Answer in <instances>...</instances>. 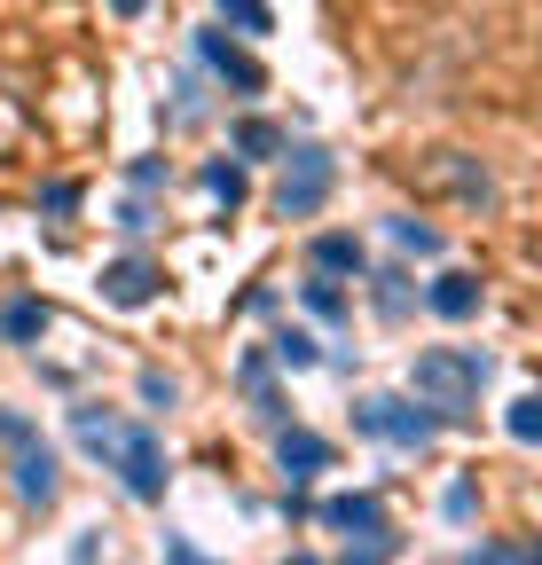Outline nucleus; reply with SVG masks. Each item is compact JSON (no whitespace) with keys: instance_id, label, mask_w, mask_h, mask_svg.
<instances>
[{"instance_id":"obj_1","label":"nucleus","mask_w":542,"mask_h":565,"mask_svg":"<svg viewBox=\"0 0 542 565\" xmlns=\"http://www.w3.org/2000/svg\"><path fill=\"white\" fill-rule=\"evenodd\" d=\"M72 433H79V448H87L103 471H118V487L134 494V503H166L173 463H166V440L150 433V424H118V416H103V408H72Z\"/></svg>"},{"instance_id":"obj_2","label":"nucleus","mask_w":542,"mask_h":565,"mask_svg":"<svg viewBox=\"0 0 542 565\" xmlns=\"http://www.w3.org/2000/svg\"><path fill=\"white\" fill-rule=\"evenodd\" d=\"M488 377H496V362H488L480 345H425L417 362H410V393H417L440 424H464L471 408H480Z\"/></svg>"},{"instance_id":"obj_3","label":"nucleus","mask_w":542,"mask_h":565,"mask_svg":"<svg viewBox=\"0 0 542 565\" xmlns=\"http://www.w3.org/2000/svg\"><path fill=\"white\" fill-rule=\"evenodd\" d=\"M354 433L362 440H385V448H401V456H425L433 448V433H440V416L410 393H370V401H354Z\"/></svg>"},{"instance_id":"obj_4","label":"nucleus","mask_w":542,"mask_h":565,"mask_svg":"<svg viewBox=\"0 0 542 565\" xmlns=\"http://www.w3.org/2000/svg\"><path fill=\"white\" fill-rule=\"evenodd\" d=\"M315 526L347 534V557H362V565H378V557L401 550V534L385 526V503H378V494H330V503H315Z\"/></svg>"},{"instance_id":"obj_5","label":"nucleus","mask_w":542,"mask_h":565,"mask_svg":"<svg viewBox=\"0 0 542 565\" xmlns=\"http://www.w3.org/2000/svg\"><path fill=\"white\" fill-rule=\"evenodd\" d=\"M330 181H338V158L315 150V141H284V181H276V212L284 221H315V212L330 204Z\"/></svg>"},{"instance_id":"obj_6","label":"nucleus","mask_w":542,"mask_h":565,"mask_svg":"<svg viewBox=\"0 0 542 565\" xmlns=\"http://www.w3.org/2000/svg\"><path fill=\"white\" fill-rule=\"evenodd\" d=\"M196 63H205L221 87H236V95H267V71L244 47H229V32H196Z\"/></svg>"},{"instance_id":"obj_7","label":"nucleus","mask_w":542,"mask_h":565,"mask_svg":"<svg viewBox=\"0 0 542 565\" xmlns=\"http://www.w3.org/2000/svg\"><path fill=\"white\" fill-rule=\"evenodd\" d=\"M158 291H166V267L142 259V252H126V259L103 267V299H110V307H150Z\"/></svg>"},{"instance_id":"obj_8","label":"nucleus","mask_w":542,"mask_h":565,"mask_svg":"<svg viewBox=\"0 0 542 565\" xmlns=\"http://www.w3.org/2000/svg\"><path fill=\"white\" fill-rule=\"evenodd\" d=\"M9 456H17V494H24L32 511H47L55 494H63V463H55V448L32 433V440H24V448H9Z\"/></svg>"},{"instance_id":"obj_9","label":"nucleus","mask_w":542,"mask_h":565,"mask_svg":"<svg viewBox=\"0 0 542 565\" xmlns=\"http://www.w3.org/2000/svg\"><path fill=\"white\" fill-rule=\"evenodd\" d=\"M276 463L291 487H307L315 471H330V440L322 433H299V424H276Z\"/></svg>"},{"instance_id":"obj_10","label":"nucleus","mask_w":542,"mask_h":565,"mask_svg":"<svg viewBox=\"0 0 542 565\" xmlns=\"http://www.w3.org/2000/svg\"><path fill=\"white\" fill-rule=\"evenodd\" d=\"M236 385L252 393V416H259V424H284V416H291L284 393H276V353H259V345H252L244 362H236Z\"/></svg>"},{"instance_id":"obj_11","label":"nucleus","mask_w":542,"mask_h":565,"mask_svg":"<svg viewBox=\"0 0 542 565\" xmlns=\"http://www.w3.org/2000/svg\"><path fill=\"white\" fill-rule=\"evenodd\" d=\"M425 307H433L440 322H471V315H480V275H464V267L433 275V291H425Z\"/></svg>"},{"instance_id":"obj_12","label":"nucleus","mask_w":542,"mask_h":565,"mask_svg":"<svg viewBox=\"0 0 542 565\" xmlns=\"http://www.w3.org/2000/svg\"><path fill=\"white\" fill-rule=\"evenodd\" d=\"M307 259H315V275H362V267H370L362 236H347V228H330V236H315V244H307Z\"/></svg>"},{"instance_id":"obj_13","label":"nucleus","mask_w":542,"mask_h":565,"mask_svg":"<svg viewBox=\"0 0 542 565\" xmlns=\"http://www.w3.org/2000/svg\"><path fill=\"white\" fill-rule=\"evenodd\" d=\"M0 338H17V345L47 338V299H9L0 307Z\"/></svg>"},{"instance_id":"obj_14","label":"nucleus","mask_w":542,"mask_h":565,"mask_svg":"<svg viewBox=\"0 0 542 565\" xmlns=\"http://www.w3.org/2000/svg\"><path fill=\"white\" fill-rule=\"evenodd\" d=\"M299 299H307V315H315V322H347V315H354V299L338 291V275H315V282H299Z\"/></svg>"},{"instance_id":"obj_15","label":"nucleus","mask_w":542,"mask_h":565,"mask_svg":"<svg viewBox=\"0 0 542 565\" xmlns=\"http://www.w3.org/2000/svg\"><path fill=\"white\" fill-rule=\"evenodd\" d=\"M236 158H284V126L276 118H236Z\"/></svg>"},{"instance_id":"obj_16","label":"nucleus","mask_w":542,"mask_h":565,"mask_svg":"<svg viewBox=\"0 0 542 565\" xmlns=\"http://www.w3.org/2000/svg\"><path fill=\"white\" fill-rule=\"evenodd\" d=\"M196 181H205V196H221L229 212H236V204H244V189H252L236 158H213V166H205V173H196Z\"/></svg>"},{"instance_id":"obj_17","label":"nucleus","mask_w":542,"mask_h":565,"mask_svg":"<svg viewBox=\"0 0 542 565\" xmlns=\"http://www.w3.org/2000/svg\"><path fill=\"white\" fill-rule=\"evenodd\" d=\"M213 9H221L236 32H252V40H259V32H276V9H267V0H213Z\"/></svg>"},{"instance_id":"obj_18","label":"nucleus","mask_w":542,"mask_h":565,"mask_svg":"<svg viewBox=\"0 0 542 565\" xmlns=\"http://www.w3.org/2000/svg\"><path fill=\"white\" fill-rule=\"evenodd\" d=\"M370 282H378V315H385V322L410 315V275H401V267H378Z\"/></svg>"},{"instance_id":"obj_19","label":"nucleus","mask_w":542,"mask_h":565,"mask_svg":"<svg viewBox=\"0 0 542 565\" xmlns=\"http://www.w3.org/2000/svg\"><path fill=\"white\" fill-rule=\"evenodd\" d=\"M267 353H276V362H284V370H315V362H322V345H315L307 330H284V338H276V345H267Z\"/></svg>"},{"instance_id":"obj_20","label":"nucleus","mask_w":542,"mask_h":565,"mask_svg":"<svg viewBox=\"0 0 542 565\" xmlns=\"http://www.w3.org/2000/svg\"><path fill=\"white\" fill-rule=\"evenodd\" d=\"M393 244L417 259H440V228H425V221H393Z\"/></svg>"},{"instance_id":"obj_21","label":"nucleus","mask_w":542,"mask_h":565,"mask_svg":"<svg viewBox=\"0 0 542 565\" xmlns=\"http://www.w3.org/2000/svg\"><path fill=\"white\" fill-rule=\"evenodd\" d=\"M511 440H542V401H534V393L511 401Z\"/></svg>"},{"instance_id":"obj_22","label":"nucleus","mask_w":542,"mask_h":565,"mask_svg":"<svg viewBox=\"0 0 542 565\" xmlns=\"http://www.w3.org/2000/svg\"><path fill=\"white\" fill-rule=\"evenodd\" d=\"M40 212H47V221H63V212H79V181H47V189H40Z\"/></svg>"},{"instance_id":"obj_23","label":"nucleus","mask_w":542,"mask_h":565,"mask_svg":"<svg viewBox=\"0 0 542 565\" xmlns=\"http://www.w3.org/2000/svg\"><path fill=\"white\" fill-rule=\"evenodd\" d=\"M118 228H126V236H142V228H158V212H150L142 196H126V204H118Z\"/></svg>"},{"instance_id":"obj_24","label":"nucleus","mask_w":542,"mask_h":565,"mask_svg":"<svg viewBox=\"0 0 542 565\" xmlns=\"http://www.w3.org/2000/svg\"><path fill=\"white\" fill-rule=\"evenodd\" d=\"M173 393H181V385H173L166 370H142V401H150V408H173Z\"/></svg>"},{"instance_id":"obj_25","label":"nucleus","mask_w":542,"mask_h":565,"mask_svg":"<svg viewBox=\"0 0 542 565\" xmlns=\"http://www.w3.org/2000/svg\"><path fill=\"white\" fill-rule=\"evenodd\" d=\"M126 181L150 196V189H166V166H158V158H134V166H126Z\"/></svg>"},{"instance_id":"obj_26","label":"nucleus","mask_w":542,"mask_h":565,"mask_svg":"<svg viewBox=\"0 0 542 565\" xmlns=\"http://www.w3.org/2000/svg\"><path fill=\"white\" fill-rule=\"evenodd\" d=\"M110 9H118V17H142V9H150V0H110Z\"/></svg>"}]
</instances>
